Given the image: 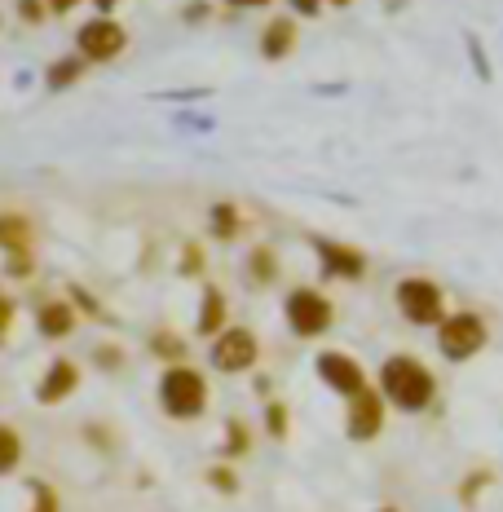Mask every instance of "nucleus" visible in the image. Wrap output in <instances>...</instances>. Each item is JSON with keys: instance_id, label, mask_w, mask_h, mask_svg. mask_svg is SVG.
<instances>
[{"instance_id": "obj_1", "label": "nucleus", "mask_w": 503, "mask_h": 512, "mask_svg": "<svg viewBox=\"0 0 503 512\" xmlns=\"http://www.w3.org/2000/svg\"><path fill=\"white\" fill-rule=\"evenodd\" d=\"M376 389L384 393L393 411H406V415H420L437 402V376L424 358L415 354H389L376 371Z\"/></svg>"}, {"instance_id": "obj_2", "label": "nucleus", "mask_w": 503, "mask_h": 512, "mask_svg": "<svg viewBox=\"0 0 503 512\" xmlns=\"http://www.w3.org/2000/svg\"><path fill=\"white\" fill-rule=\"evenodd\" d=\"M159 411L168 415V420H199L203 411H208L212 402V389H208V376H203L199 367H190V362H177V367H164V376H159Z\"/></svg>"}, {"instance_id": "obj_3", "label": "nucleus", "mask_w": 503, "mask_h": 512, "mask_svg": "<svg viewBox=\"0 0 503 512\" xmlns=\"http://www.w3.org/2000/svg\"><path fill=\"white\" fill-rule=\"evenodd\" d=\"M283 318H287V332L301 336V340H318L331 332V323H336V305H331L327 292H318V287H292V292L283 296Z\"/></svg>"}, {"instance_id": "obj_4", "label": "nucleus", "mask_w": 503, "mask_h": 512, "mask_svg": "<svg viewBox=\"0 0 503 512\" xmlns=\"http://www.w3.org/2000/svg\"><path fill=\"white\" fill-rule=\"evenodd\" d=\"M393 301H398L402 318L411 327H442L446 323V292L437 287L433 279H424V274H411V279H402L393 287Z\"/></svg>"}, {"instance_id": "obj_5", "label": "nucleus", "mask_w": 503, "mask_h": 512, "mask_svg": "<svg viewBox=\"0 0 503 512\" xmlns=\"http://www.w3.org/2000/svg\"><path fill=\"white\" fill-rule=\"evenodd\" d=\"M486 345H490V323L481 314H473V309L446 314V323L437 327V349H442L446 362H468Z\"/></svg>"}, {"instance_id": "obj_6", "label": "nucleus", "mask_w": 503, "mask_h": 512, "mask_svg": "<svg viewBox=\"0 0 503 512\" xmlns=\"http://www.w3.org/2000/svg\"><path fill=\"white\" fill-rule=\"evenodd\" d=\"M208 358L212 371H221V376H243V371H252L261 362V340H256L252 327H226L208 345Z\"/></svg>"}, {"instance_id": "obj_7", "label": "nucleus", "mask_w": 503, "mask_h": 512, "mask_svg": "<svg viewBox=\"0 0 503 512\" xmlns=\"http://www.w3.org/2000/svg\"><path fill=\"white\" fill-rule=\"evenodd\" d=\"M314 371H318V380H323L331 393H340L345 402L358 398L362 389H371L367 367H362L353 354H345V349H323V354L314 358Z\"/></svg>"}, {"instance_id": "obj_8", "label": "nucleus", "mask_w": 503, "mask_h": 512, "mask_svg": "<svg viewBox=\"0 0 503 512\" xmlns=\"http://www.w3.org/2000/svg\"><path fill=\"white\" fill-rule=\"evenodd\" d=\"M128 45V31L124 23H115L111 14H98L89 18L80 31H76V53L84 62H115Z\"/></svg>"}, {"instance_id": "obj_9", "label": "nucleus", "mask_w": 503, "mask_h": 512, "mask_svg": "<svg viewBox=\"0 0 503 512\" xmlns=\"http://www.w3.org/2000/svg\"><path fill=\"white\" fill-rule=\"evenodd\" d=\"M384 420H389V402H384V393L371 384V389H362L358 398L345 402V433L349 442H376L384 433Z\"/></svg>"}, {"instance_id": "obj_10", "label": "nucleus", "mask_w": 503, "mask_h": 512, "mask_svg": "<svg viewBox=\"0 0 503 512\" xmlns=\"http://www.w3.org/2000/svg\"><path fill=\"white\" fill-rule=\"evenodd\" d=\"M314 243V256H318V265H323V274L327 279H340V283H358V279H367V252L362 248H353V243H340V239H309Z\"/></svg>"}, {"instance_id": "obj_11", "label": "nucleus", "mask_w": 503, "mask_h": 512, "mask_svg": "<svg viewBox=\"0 0 503 512\" xmlns=\"http://www.w3.org/2000/svg\"><path fill=\"white\" fill-rule=\"evenodd\" d=\"M76 389H80V362L76 358H53L45 367V376L36 380V402L40 407H62Z\"/></svg>"}, {"instance_id": "obj_12", "label": "nucleus", "mask_w": 503, "mask_h": 512, "mask_svg": "<svg viewBox=\"0 0 503 512\" xmlns=\"http://www.w3.org/2000/svg\"><path fill=\"white\" fill-rule=\"evenodd\" d=\"M226 318H230L226 292H221L217 283H203V292H199V314H195V336H199V340H217V336L230 327Z\"/></svg>"}, {"instance_id": "obj_13", "label": "nucleus", "mask_w": 503, "mask_h": 512, "mask_svg": "<svg viewBox=\"0 0 503 512\" xmlns=\"http://www.w3.org/2000/svg\"><path fill=\"white\" fill-rule=\"evenodd\" d=\"M76 323H80V314L67 296H62V301H40L36 305V332L45 340H67L71 332H76Z\"/></svg>"}, {"instance_id": "obj_14", "label": "nucleus", "mask_w": 503, "mask_h": 512, "mask_svg": "<svg viewBox=\"0 0 503 512\" xmlns=\"http://www.w3.org/2000/svg\"><path fill=\"white\" fill-rule=\"evenodd\" d=\"M31 243H36V226L23 212H0V252L18 256V252H31Z\"/></svg>"}, {"instance_id": "obj_15", "label": "nucleus", "mask_w": 503, "mask_h": 512, "mask_svg": "<svg viewBox=\"0 0 503 512\" xmlns=\"http://www.w3.org/2000/svg\"><path fill=\"white\" fill-rule=\"evenodd\" d=\"M296 49V23L292 18H270L261 31V58L265 62H283Z\"/></svg>"}, {"instance_id": "obj_16", "label": "nucleus", "mask_w": 503, "mask_h": 512, "mask_svg": "<svg viewBox=\"0 0 503 512\" xmlns=\"http://www.w3.org/2000/svg\"><path fill=\"white\" fill-rule=\"evenodd\" d=\"M208 234L217 243H234L243 234V212L230 204V199H221V204L208 208Z\"/></svg>"}, {"instance_id": "obj_17", "label": "nucleus", "mask_w": 503, "mask_h": 512, "mask_svg": "<svg viewBox=\"0 0 503 512\" xmlns=\"http://www.w3.org/2000/svg\"><path fill=\"white\" fill-rule=\"evenodd\" d=\"M146 349H151V354L164 362V367H177V362H186V354H190L186 336L173 332V327H155L151 340H146Z\"/></svg>"}, {"instance_id": "obj_18", "label": "nucleus", "mask_w": 503, "mask_h": 512, "mask_svg": "<svg viewBox=\"0 0 503 512\" xmlns=\"http://www.w3.org/2000/svg\"><path fill=\"white\" fill-rule=\"evenodd\" d=\"M84 71H89V62L80 58V53H71V58H58V62H49V71H45V84H49V93H62V89H71Z\"/></svg>"}, {"instance_id": "obj_19", "label": "nucleus", "mask_w": 503, "mask_h": 512, "mask_svg": "<svg viewBox=\"0 0 503 512\" xmlns=\"http://www.w3.org/2000/svg\"><path fill=\"white\" fill-rule=\"evenodd\" d=\"M248 279L256 287H270L278 279V252L270 248V243H256V248L248 252Z\"/></svg>"}, {"instance_id": "obj_20", "label": "nucleus", "mask_w": 503, "mask_h": 512, "mask_svg": "<svg viewBox=\"0 0 503 512\" xmlns=\"http://www.w3.org/2000/svg\"><path fill=\"white\" fill-rule=\"evenodd\" d=\"M248 451H252V429L239 420V415H230L226 437H221V455H226V464H234V460H243Z\"/></svg>"}, {"instance_id": "obj_21", "label": "nucleus", "mask_w": 503, "mask_h": 512, "mask_svg": "<svg viewBox=\"0 0 503 512\" xmlns=\"http://www.w3.org/2000/svg\"><path fill=\"white\" fill-rule=\"evenodd\" d=\"M67 301L76 305V314H84V318H93V323H115V314L106 309L98 296L89 292V287H80V283H67Z\"/></svg>"}, {"instance_id": "obj_22", "label": "nucleus", "mask_w": 503, "mask_h": 512, "mask_svg": "<svg viewBox=\"0 0 503 512\" xmlns=\"http://www.w3.org/2000/svg\"><path fill=\"white\" fill-rule=\"evenodd\" d=\"M23 464V433L14 424H0V477H9Z\"/></svg>"}, {"instance_id": "obj_23", "label": "nucleus", "mask_w": 503, "mask_h": 512, "mask_svg": "<svg viewBox=\"0 0 503 512\" xmlns=\"http://www.w3.org/2000/svg\"><path fill=\"white\" fill-rule=\"evenodd\" d=\"M490 482H495V468H486V464H477L473 473H464V482H459V504L473 508L477 499L490 490Z\"/></svg>"}, {"instance_id": "obj_24", "label": "nucleus", "mask_w": 503, "mask_h": 512, "mask_svg": "<svg viewBox=\"0 0 503 512\" xmlns=\"http://www.w3.org/2000/svg\"><path fill=\"white\" fill-rule=\"evenodd\" d=\"M27 512H62V499L45 477H31L27 482Z\"/></svg>"}, {"instance_id": "obj_25", "label": "nucleus", "mask_w": 503, "mask_h": 512, "mask_svg": "<svg viewBox=\"0 0 503 512\" xmlns=\"http://www.w3.org/2000/svg\"><path fill=\"white\" fill-rule=\"evenodd\" d=\"M265 433H270L274 442H287V433H292V411H287V402H278V398L265 402Z\"/></svg>"}, {"instance_id": "obj_26", "label": "nucleus", "mask_w": 503, "mask_h": 512, "mask_svg": "<svg viewBox=\"0 0 503 512\" xmlns=\"http://www.w3.org/2000/svg\"><path fill=\"white\" fill-rule=\"evenodd\" d=\"M177 274H181V279H203V274H208V256H203V248H199L195 239H186V243H181Z\"/></svg>"}, {"instance_id": "obj_27", "label": "nucleus", "mask_w": 503, "mask_h": 512, "mask_svg": "<svg viewBox=\"0 0 503 512\" xmlns=\"http://www.w3.org/2000/svg\"><path fill=\"white\" fill-rule=\"evenodd\" d=\"M208 486H212V490H217V495H226V499H234V495H239V490H243V482H239V473H234V464H226V460H221V464H212V468H208Z\"/></svg>"}, {"instance_id": "obj_28", "label": "nucleus", "mask_w": 503, "mask_h": 512, "mask_svg": "<svg viewBox=\"0 0 503 512\" xmlns=\"http://www.w3.org/2000/svg\"><path fill=\"white\" fill-rule=\"evenodd\" d=\"M93 362H98L102 371H111V376H120L128 358H124V349H120V345H93Z\"/></svg>"}, {"instance_id": "obj_29", "label": "nucleus", "mask_w": 503, "mask_h": 512, "mask_svg": "<svg viewBox=\"0 0 503 512\" xmlns=\"http://www.w3.org/2000/svg\"><path fill=\"white\" fill-rule=\"evenodd\" d=\"M5 274H9V279H31V274H36V252L5 256Z\"/></svg>"}, {"instance_id": "obj_30", "label": "nucleus", "mask_w": 503, "mask_h": 512, "mask_svg": "<svg viewBox=\"0 0 503 512\" xmlns=\"http://www.w3.org/2000/svg\"><path fill=\"white\" fill-rule=\"evenodd\" d=\"M14 318H18V301L0 292V345H5L9 332H14Z\"/></svg>"}, {"instance_id": "obj_31", "label": "nucleus", "mask_w": 503, "mask_h": 512, "mask_svg": "<svg viewBox=\"0 0 503 512\" xmlns=\"http://www.w3.org/2000/svg\"><path fill=\"white\" fill-rule=\"evenodd\" d=\"M45 14H49L45 0H18V18H23L27 27H40L45 23Z\"/></svg>"}, {"instance_id": "obj_32", "label": "nucleus", "mask_w": 503, "mask_h": 512, "mask_svg": "<svg viewBox=\"0 0 503 512\" xmlns=\"http://www.w3.org/2000/svg\"><path fill=\"white\" fill-rule=\"evenodd\" d=\"M84 437H89V442H93V446H102V451H106V455H111V451H115V433H111V429H98V424H89V429H84Z\"/></svg>"}, {"instance_id": "obj_33", "label": "nucleus", "mask_w": 503, "mask_h": 512, "mask_svg": "<svg viewBox=\"0 0 503 512\" xmlns=\"http://www.w3.org/2000/svg\"><path fill=\"white\" fill-rule=\"evenodd\" d=\"M287 5H292L296 14H301V18H314L318 9H323V0H287Z\"/></svg>"}, {"instance_id": "obj_34", "label": "nucleus", "mask_w": 503, "mask_h": 512, "mask_svg": "<svg viewBox=\"0 0 503 512\" xmlns=\"http://www.w3.org/2000/svg\"><path fill=\"white\" fill-rule=\"evenodd\" d=\"M212 9H208V0H195V5H186V23H203Z\"/></svg>"}, {"instance_id": "obj_35", "label": "nucleus", "mask_w": 503, "mask_h": 512, "mask_svg": "<svg viewBox=\"0 0 503 512\" xmlns=\"http://www.w3.org/2000/svg\"><path fill=\"white\" fill-rule=\"evenodd\" d=\"M80 0H45V9L49 14H71V9H76Z\"/></svg>"}, {"instance_id": "obj_36", "label": "nucleus", "mask_w": 503, "mask_h": 512, "mask_svg": "<svg viewBox=\"0 0 503 512\" xmlns=\"http://www.w3.org/2000/svg\"><path fill=\"white\" fill-rule=\"evenodd\" d=\"M270 0H230V9H265Z\"/></svg>"}, {"instance_id": "obj_37", "label": "nucleus", "mask_w": 503, "mask_h": 512, "mask_svg": "<svg viewBox=\"0 0 503 512\" xmlns=\"http://www.w3.org/2000/svg\"><path fill=\"white\" fill-rule=\"evenodd\" d=\"M256 393H261L265 402H270V393H274V384H270V376H256Z\"/></svg>"}, {"instance_id": "obj_38", "label": "nucleus", "mask_w": 503, "mask_h": 512, "mask_svg": "<svg viewBox=\"0 0 503 512\" xmlns=\"http://www.w3.org/2000/svg\"><path fill=\"white\" fill-rule=\"evenodd\" d=\"M93 5H98V14H111V9L120 5V0H93Z\"/></svg>"}, {"instance_id": "obj_39", "label": "nucleus", "mask_w": 503, "mask_h": 512, "mask_svg": "<svg viewBox=\"0 0 503 512\" xmlns=\"http://www.w3.org/2000/svg\"><path fill=\"white\" fill-rule=\"evenodd\" d=\"M331 5H336V9H349V5H353V0H331Z\"/></svg>"}, {"instance_id": "obj_40", "label": "nucleus", "mask_w": 503, "mask_h": 512, "mask_svg": "<svg viewBox=\"0 0 503 512\" xmlns=\"http://www.w3.org/2000/svg\"><path fill=\"white\" fill-rule=\"evenodd\" d=\"M376 512H398V508H393V504H384V508H376Z\"/></svg>"}]
</instances>
